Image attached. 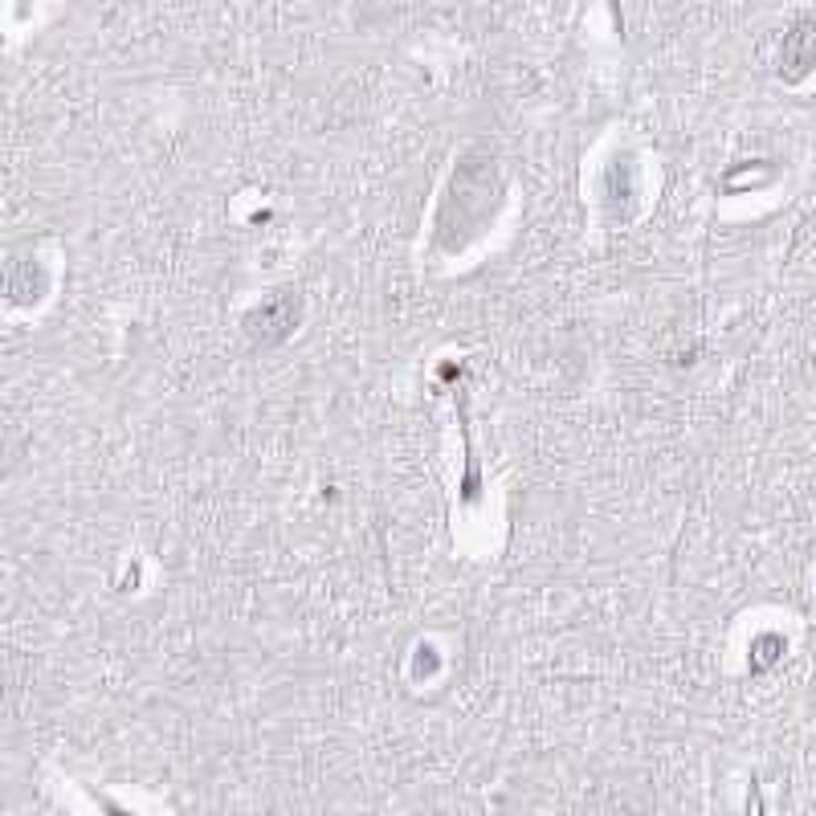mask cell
<instances>
[{
  "mask_svg": "<svg viewBox=\"0 0 816 816\" xmlns=\"http://www.w3.org/2000/svg\"><path fill=\"white\" fill-rule=\"evenodd\" d=\"M295 290H278L261 302L258 311L246 319V331L261 343H278L282 335H290V327L299 323V299H290Z\"/></svg>",
  "mask_w": 816,
  "mask_h": 816,
  "instance_id": "cell-1",
  "label": "cell"
},
{
  "mask_svg": "<svg viewBox=\"0 0 816 816\" xmlns=\"http://www.w3.org/2000/svg\"><path fill=\"white\" fill-rule=\"evenodd\" d=\"M816 65V17H800L779 45V79L800 82Z\"/></svg>",
  "mask_w": 816,
  "mask_h": 816,
  "instance_id": "cell-2",
  "label": "cell"
}]
</instances>
